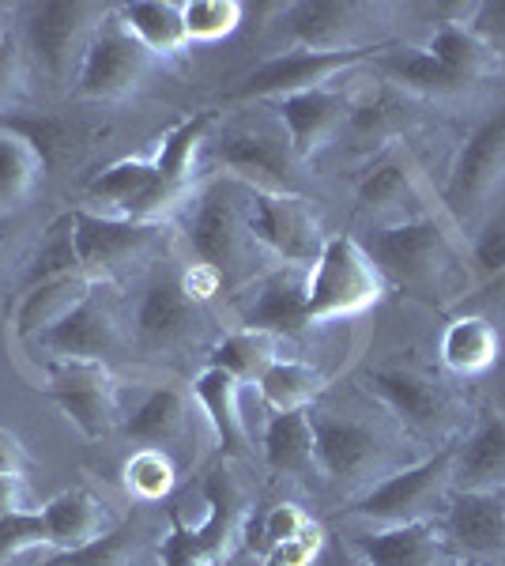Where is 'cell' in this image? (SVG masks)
Masks as SVG:
<instances>
[{
  "label": "cell",
  "mask_w": 505,
  "mask_h": 566,
  "mask_svg": "<svg viewBox=\"0 0 505 566\" xmlns=\"http://www.w3.org/2000/svg\"><path fill=\"white\" fill-rule=\"evenodd\" d=\"M27 506V480L23 476H0V517L23 514Z\"/></svg>",
  "instance_id": "49"
},
{
  "label": "cell",
  "mask_w": 505,
  "mask_h": 566,
  "mask_svg": "<svg viewBox=\"0 0 505 566\" xmlns=\"http://www.w3.org/2000/svg\"><path fill=\"white\" fill-rule=\"evenodd\" d=\"M355 95L336 84L302 91V95L280 98L275 103V117H280L283 133H287L291 148L302 163L317 159L320 151H328L339 140V133L347 129Z\"/></svg>",
  "instance_id": "17"
},
{
  "label": "cell",
  "mask_w": 505,
  "mask_h": 566,
  "mask_svg": "<svg viewBox=\"0 0 505 566\" xmlns=\"http://www.w3.org/2000/svg\"><path fill=\"white\" fill-rule=\"evenodd\" d=\"M453 458H456V446H445L434 458L389 472V476L374 483L355 502L351 517L374 528L434 522L438 514H445L449 495H453Z\"/></svg>",
  "instance_id": "5"
},
{
  "label": "cell",
  "mask_w": 505,
  "mask_h": 566,
  "mask_svg": "<svg viewBox=\"0 0 505 566\" xmlns=\"http://www.w3.org/2000/svg\"><path fill=\"white\" fill-rule=\"evenodd\" d=\"M215 163L223 178H234L256 193H298L302 159L291 148L283 125H234L215 140Z\"/></svg>",
  "instance_id": "8"
},
{
  "label": "cell",
  "mask_w": 505,
  "mask_h": 566,
  "mask_svg": "<svg viewBox=\"0 0 505 566\" xmlns=\"http://www.w3.org/2000/svg\"><path fill=\"white\" fill-rule=\"evenodd\" d=\"M320 552H325V533H320V525H314L302 536H295V541L272 547L264 555V566H317Z\"/></svg>",
  "instance_id": "48"
},
{
  "label": "cell",
  "mask_w": 505,
  "mask_h": 566,
  "mask_svg": "<svg viewBox=\"0 0 505 566\" xmlns=\"http://www.w3.org/2000/svg\"><path fill=\"white\" fill-rule=\"evenodd\" d=\"M122 476H125V491L136 502H159V499H167L173 491V483H178V469H173L170 453L136 450L133 458L125 461Z\"/></svg>",
  "instance_id": "38"
},
{
  "label": "cell",
  "mask_w": 505,
  "mask_h": 566,
  "mask_svg": "<svg viewBox=\"0 0 505 566\" xmlns=\"http://www.w3.org/2000/svg\"><path fill=\"white\" fill-rule=\"evenodd\" d=\"M325 386L328 381L317 367H309V363H302V359H283V355L272 363L269 374L256 381L264 408H269L272 416L309 412V408L325 397Z\"/></svg>",
  "instance_id": "34"
},
{
  "label": "cell",
  "mask_w": 505,
  "mask_h": 566,
  "mask_svg": "<svg viewBox=\"0 0 505 566\" xmlns=\"http://www.w3.org/2000/svg\"><path fill=\"white\" fill-rule=\"evenodd\" d=\"M45 533H50L53 552H72V547H84L91 541H98L103 533L114 528L109 522V510L103 506V499H95L87 488H72L53 495L39 510Z\"/></svg>",
  "instance_id": "27"
},
{
  "label": "cell",
  "mask_w": 505,
  "mask_h": 566,
  "mask_svg": "<svg viewBox=\"0 0 505 566\" xmlns=\"http://www.w3.org/2000/svg\"><path fill=\"white\" fill-rule=\"evenodd\" d=\"M264 461L280 476L314 480L317 472V438H314V416L309 412H283L269 419L264 431Z\"/></svg>",
  "instance_id": "32"
},
{
  "label": "cell",
  "mask_w": 505,
  "mask_h": 566,
  "mask_svg": "<svg viewBox=\"0 0 505 566\" xmlns=\"http://www.w3.org/2000/svg\"><path fill=\"white\" fill-rule=\"evenodd\" d=\"M464 27L505 61V0H483V4H472L467 8Z\"/></svg>",
  "instance_id": "47"
},
{
  "label": "cell",
  "mask_w": 505,
  "mask_h": 566,
  "mask_svg": "<svg viewBox=\"0 0 505 566\" xmlns=\"http://www.w3.org/2000/svg\"><path fill=\"white\" fill-rule=\"evenodd\" d=\"M400 125H403V106L389 95V91H374V95H366V98L355 95L347 129L374 136V140H385V136H392Z\"/></svg>",
  "instance_id": "42"
},
{
  "label": "cell",
  "mask_w": 505,
  "mask_h": 566,
  "mask_svg": "<svg viewBox=\"0 0 505 566\" xmlns=\"http://www.w3.org/2000/svg\"><path fill=\"white\" fill-rule=\"evenodd\" d=\"M250 186L219 175L215 181L200 186L189 200V253L219 283H234L250 272V261L256 253V242L250 234Z\"/></svg>",
  "instance_id": "2"
},
{
  "label": "cell",
  "mask_w": 505,
  "mask_h": 566,
  "mask_svg": "<svg viewBox=\"0 0 505 566\" xmlns=\"http://www.w3.org/2000/svg\"><path fill=\"white\" fill-rule=\"evenodd\" d=\"M362 245L370 250L385 283H397L419 298L430 303L434 295L456 298V291L467 287L464 253L442 216H415L403 223L374 227Z\"/></svg>",
  "instance_id": "1"
},
{
  "label": "cell",
  "mask_w": 505,
  "mask_h": 566,
  "mask_svg": "<svg viewBox=\"0 0 505 566\" xmlns=\"http://www.w3.org/2000/svg\"><path fill=\"white\" fill-rule=\"evenodd\" d=\"M114 12L155 61L189 50L186 0H133V4H114Z\"/></svg>",
  "instance_id": "28"
},
{
  "label": "cell",
  "mask_w": 505,
  "mask_h": 566,
  "mask_svg": "<svg viewBox=\"0 0 505 566\" xmlns=\"http://www.w3.org/2000/svg\"><path fill=\"white\" fill-rule=\"evenodd\" d=\"M34 547H50V533L39 510H23V514L0 517V566H12ZM53 552V547H50Z\"/></svg>",
  "instance_id": "43"
},
{
  "label": "cell",
  "mask_w": 505,
  "mask_h": 566,
  "mask_svg": "<svg viewBox=\"0 0 505 566\" xmlns=\"http://www.w3.org/2000/svg\"><path fill=\"white\" fill-rule=\"evenodd\" d=\"M442 533L461 559L505 563V491H453Z\"/></svg>",
  "instance_id": "19"
},
{
  "label": "cell",
  "mask_w": 505,
  "mask_h": 566,
  "mask_svg": "<svg viewBox=\"0 0 505 566\" xmlns=\"http://www.w3.org/2000/svg\"><path fill=\"white\" fill-rule=\"evenodd\" d=\"M385 45H374V50H339V53L287 50V53H280V57L264 61L256 72H250V76L231 91V98L234 103H280V98L302 95V91L328 87V84H336L339 76L355 72L362 61H374Z\"/></svg>",
  "instance_id": "10"
},
{
  "label": "cell",
  "mask_w": 505,
  "mask_h": 566,
  "mask_svg": "<svg viewBox=\"0 0 505 566\" xmlns=\"http://www.w3.org/2000/svg\"><path fill=\"white\" fill-rule=\"evenodd\" d=\"M114 4L87 0H45L23 8V57L50 87H72L84 65V53Z\"/></svg>",
  "instance_id": "4"
},
{
  "label": "cell",
  "mask_w": 505,
  "mask_h": 566,
  "mask_svg": "<svg viewBox=\"0 0 505 566\" xmlns=\"http://www.w3.org/2000/svg\"><path fill=\"white\" fill-rule=\"evenodd\" d=\"M211 129H215V109H197L192 117L173 125L151 155L159 178L189 200L197 193V189H192V178H197V163H200V151L208 148Z\"/></svg>",
  "instance_id": "30"
},
{
  "label": "cell",
  "mask_w": 505,
  "mask_h": 566,
  "mask_svg": "<svg viewBox=\"0 0 505 566\" xmlns=\"http://www.w3.org/2000/svg\"><path fill=\"white\" fill-rule=\"evenodd\" d=\"M385 276L355 234H328L325 250L306 269V322H351L385 298Z\"/></svg>",
  "instance_id": "3"
},
{
  "label": "cell",
  "mask_w": 505,
  "mask_h": 566,
  "mask_svg": "<svg viewBox=\"0 0 505 566\" xmlns=\"http://www.w3.org/2000/svg\"><path fill=\"white\" fill-rule=\"evenodd\" d=\"M20 234H23V219L12 216V212H0V264L12 258L15 242H20Z\"/></svg>",
  "instance_id": "51"
},
{
  "label": "cell",
  "mask_w": 505,
  "mask_h": 566,
  "mask_svg": "<svg viewBox=\"0 0 505 566\" xmlns=\"http://www.w3.org/2000/svg\"><path fill=\"white\" fill-rule=\"evenodd\" d=\"M98 280H91L87 272H72V276H57V280H42L34 287H27L20 314H15V333L23 340H39L42 333H50L53 325L64 322L84 298L95 291Z\"/></svg>",
  "instance_id": "29"
},
{
  "label": "cell",
  "mask_w": 505,
  "mask_h": 566,
  "mask_svg": "<svg viewBox=\"0 0 505 566\" xmlns=\"http://www.w3.org/2000/svg\"><path fill=\"white\" fill-rule=\"evenodd\" d=\"M140 536L133 525H114L98 541L84 547H72V552H53V559L45 566H133Z\"/></svg>",
  "instance_id": "37"
},
{
  "label": "cell",
  "mask_w": 505,
  "mask_h": 566,
  "mask_svg": "<svg viewBox=\"0 0 505 566\" xmlns=\"http://www.w3.org/2000/svg\"><path fill=\"white\" fill-rule=\"evenodd\" d=\"M453 491H505V412H486L456 446Z\"/></svg>",
  "instance_id": "24"
},
{
  "label": "cell",
  "mask_w": 505,
  "mask_h": 566,
  "mask_svg": "<svg viewBox=\"0 0 505 566\" xmlns=\"http://www.w3.org/2000/svg\"><path fill=\"white\" fill-rule=\"evenodd\" d=\"M72 272H84L80 269V258H76V245H72V219L61 216L50 231L42 234V245L31 261V287L42 280H57V276H72Z\"/></svg>",
  "instance_id": "41"
},
{
  "label": "cell",
  "mask_w": 505,
  "mask_h": 566,
  "mask_svg": "<svg viewBox=\"0 0 505 566\" xmlns=\"http://www.w3.org/2000/svg\"><path fill=\"white\" fill-rule=\"evenodd\" d=\"M151 69L155 57L128 34V27L117 20V12H109L84 53L76 95L87 98V103H122V98L136 95L148 84Z\"/></svg>",
  "instance_id": "9"
},
{
  "label": "cell",
  "mask_w": 505,
  "mask_h": 566,
  "mask_svg": "<svg viewBox=\"0 0 505 566\" xmlns=\"http://www.w3.org/2000/svg\"><path fill=\"white\" fill-rule=\"evenodd\" d=\"M192 427V392L178 386H155L148 397L136 405V412L128 416L125 434L128 442H136L140 450H162L181 442Z\"/></svg>",
  "instance_id": "25"
},
{
  "label": "cell",
  "mask_w": 505,
  "mask_h": 566,
  "mask_svg": "<svg viewBox=\"0 0 505 566\" xmlns=\"http://www.w3.org/2000/svg\"><path fill=\"white\" fill-rule=\"evenodd\" d=\"M208 314L204 298L189 287L181 272H159L140 291V303L133 314V344L155 355L186 352L204 336Z\"/></svg>",
  "instance_id": "7"
},
{
  "label": "cell",
  "mask_w": 505,
  "mask_h": 566,
  "mask_svg": "<svg viewBox=\"0 0 505 566\" xmlns=\"http://www.w3.org/2000/svg\"><path fill=\"white\" fill-rule=\"evenodd\" d=\"M242 0H186V34L192 42H219L242 27Z\"/></svg>",
  "instance_id": "40"
},
{
  "label": "cell",
  "mask_w": 505,
  "mask_h": 566,
  "mask_svg": "<svg viewBox=\"0 0 505 566\" xmlns=\"http://www.w3.org/2000/svg\"><path fill=\"white\" fill-rule=\"evenodd\" d=\"M328 566H362V563L351 559V555H336V559H328Z\"/></svg>",
  "instance_id": "53"
},
{
  "label": "cell",
  "mask_w": 505,
  "mask_h": 566,
  "mask_svg": "<svg viewBox=\"0 0 505 566\" xmlns=\"http://www.w3.org/2000/svg\"><path fill=\"white\" fill-rule=\"evenodd\" d=\"M275 359H280V336L261 333V328H234V333H227L223 340L211 348L208 367L234 374L242 386H250V381L256 386Z\"/></svg>",
  "instance_id": "36"
},
{
  "label": "cell",
  "mask_w": 505,
  "mask_h": 566,
  "mask_svg": "<svg viewBox=\"0 0 505 566\" xmlns=\"http://www.w3.org/2000/svg\"><path fill=\"white\" fill-rule=\"evenodd\" d=\"M192 400L204 412L215 442L234 458H245L250 453V427L242 416V381L219 367H204L192 381Z\"/></svg>",
  "instance_id": "23"
},
{
  "label": "cell",
  "mask_w": 505,
  "mask_h": 566,
  "mask_svg": "<svg viewBox=\"0 0 505 566\" xmlns=\"http://www.w3.org/2000/svg\"><path fill=\"white\" fill-rule=\"evenodd\" d=\"M27 469V453L12 434L0 431V476H23Z\"/></svg>",
  "instance_id": "50"
},
{
  "label": "cell",
  "mask_w": 505,
  "mask_h": 566,
  "mask_svg": "<svg viewBox=\"0 0 505 566\" xmlns=\"http://www.w3.org/2000/svg\"><path fill=\"white\" fill-rule=\"evenodd\" d=\"M45 155L20 125H0V212H15L34 197L45 178Z\"/></svg>",
  "instance_id": "31"
},
{
  "label": "cell",
  "mask_w": 505,
  "mask_h": 566,
  "mask_svg": "<svg viewBox=\"0 0 505 566\" xmlns=\"http://www.w3.org/2000/svg\"><path fill=\"white\" fill-rule=\"evenodd\" d=\"M385 15L381 4H355V0H302L287 8V34L291 50H317V53H339V50H374V31Z\"/></svg>",
  "instance_id": "15"
},
{
  "label": "cell",
  "mask_w": 505,
  "mask_h": 566,
  "mask_svg": "<svg viewBox=\"0 0 505 566\" xmlns=\"http://www.w3.org/2000/svg\"><path fill=\"white\" fill-rule=\"evenodd\" d=\"M27 57L20 39L0 45V109H12L27 98Z\"/></svg>",
  "instance_id": "45"
},
{
  "label": "cell",
  "mask_w": 505,
  "mask_h": 566,
  "mask_svg": "<svg viewBox=\"0 0 505 566\" xmlns=\"http://www.w3.org/2000/svg\"><path fill=\"white\" fill-rule=\"evenodd\" d=\"M317 522L306 514L302 506H295V502H275L272 510H264L261 517L253 522H245V533H253L250 536V547L256 555H269L272 547H280V544H287V541H295V536H302L306 528H314Z\"/></svg>",
  "instance_id": "39"
},
{
  "label": "cell",
  "mask_w": 505,
  "mask_h": 566,
  "mask_svg": "<svg viewBox=\"0 0 505 566\" xmlns=\"http://www.w3.org/2000/svg\"><path fill=\"white\" fill-rule=\"evenodd\" d=\"M314 416V438H317V472L339 491H355L381 483L385 461H389V446L378 427H370L358 416L325 412V408H309ZM362 491V495H366Z\"/></svg>",
  "instance_id": "6"
},
{
  "label": "cell",
  "mask_w": 505,
  "mask_h": 566,
  "mask_svg": "<svg viewBox=\"0 0 505 566\" xmlns=\"http://www.w3.org/2000/svg\"><path fill=\"white\" fill-rule=\"evenodd\" d=\"M42 392L91 442L106 438L117 427V419H122V392H117V378L109 374L106 363L53 359Z\"/></svg>",
  "instance_id": "14"
},
{
  "label": "cell",
  "mask_w": 505,
  "mask_h": 566,
  "mask_svg": "<svg viewBox=\"0 0 505 566\" xmlns=\"http://www.w3.org/2000/svg\"><path fill=\"white\" fill-rule=\"evenodd\" d=\"M72 219V245H76L80 269L91 280H106L114 272L128 269L133 261H144L167 223H140V219L91 212V208H76L69 212Z\"/></svg>",
  "instance_id": "13"
},
{
  "label": "cell",
  "mask_w": 505,
  "mask_h": 566,
  "mask_svg": "<svg viewBox=\"0 0 505 566\" xmlns=\"http://www.w3.org/2000/svg\"><path fill=\"white\" fill-rule=\"evenodd\" d=\"M355 200H358V208L381 216L378 227L427 216V212H419V205H422V167H419L415 151L403 148V144L381 151L378 159H374L370 167L358 175Z\"/></svg>",
  "instance_id": "18"
},
{
  "label": "cell",
  "mask_w": 505,
  "mask_h": 566,
  "mask_svg": "<svg viewBox=\"0 0 505 566\" xmlns=\"http://www.w3.org/2000/svg\"><path fill=\"white\" fill-rule=\"evenodd\" d=\"M159 566H219V555L200 541L197 528L181 525L173 517L170 533L159 544Z\"/></svg>",
  "instance_id": "44"
},
{
  "label": "cell",
  "mask_w": 505,
  "mask_h": 566,
  "mask_svg": "<svg viewBox=\"0 0 505 566\" xmlns=\"http://www.w3.org/2000/svg\"><path fill=\"white\" fill-rule=\"evenodd\" d=\"M378 69H381V76L389 80L397 91H408V95H415V98H434V103H449V98H461L467 95V91H475L472 84H464L461 76H453L442 61H434L427 50H385L378 53Z\"/></svg>",
  "instance_id": "26"
},
{
  "label": "cell",
  "mask_w": 505,
  "mask_h": 566,
  "mask_svg": "<svg viewBox=\"0 0 505 566\" xmlns=\"http://www.w3.org/2000/svg\"><path fill=\"white\" fill-rule=\"evenodd\" d=\"M39 344L64 363H109L133 348V328H125L106 280H98L84 303L50 333H42Z\"/></svg>",
  "instance_id": "12"
},
{
  "label": "cell",
  "mask_w": 505,
  "mask_h": 566,
  "mask_svg": "<svg viewBox=\"0 0 505 566\" xmlns=\"http://www.w3.org/2000/svg\"><path fill=\"white\" fill-rule=\"evenodd\" d=\"M242 328H261L280 340L306 333V269L280 264L275 272L256 280L250 303L242 306Z\"/></svg>",
  "instance_id": "22"
},
{
  "label": "cell",
  "mask_w": 505,
  "mask_h": 566,
  "mask_svg": "<svg viewBox=\"0 0 505 566\" xmlns=\"http://www.w3.org/2000/svg\"><path fill=\"white\" fill-rule=\"evenodd\" d=\"M472 269L483 280L505 276V219H494L491 227H483V234L472 242Z\"/></svg>",
  "instance_id": "46"
},
{
  "label": "cell",
  "mask_w": 505,
  "mask_h": 566,
  "mask_svg": "<svg viewBox=\"0 0 505 566\" xmlns=\"http://www.w3.org/2000/svg\"><path fill=\"white\" fill-rule=\"evenodd\" d=\"M505 186V106L464 140L449 170L445 200L456 216H475Z\"/></svg>",
  "instance_id": "16"
},
{
  "label": "cell",
  "mask_w": 505,
  "mask_h": 566,
  "mask_svg": "<svg viewBox=\"0 0 505 566\" xmlns=\"http://www.w3.org/2000/svg\"><path fill=\"white\" fill-rule=\"evenodd\" d=\"M351 552L362 566H464L438 522L370 528L355 536Z\"/></svg>",
  "instance_id": "20"
},
{
  "label": "cell",
  "mask_w": 505,
  "mask_h": 566,
  "mask_svg": "<svg viewBox=\"0 0 505 566\" xmlns=\"http://www.w3.org/2000/svg\"><path fill=\"white\" fill-rule=\"evenodd\" d=\"M8 15H12V12H8V8L0 4V45H4L8 39H12V31H8Z\"/></svg>",
  "instance_id": "52"
},
{
  "label": "cell",
  "mask_w": 505,
  "mask_h": 566,
  "mask_svg": "<svg viewBox=\"0 0 505 566\" xmlns=\"http://www.w3.org/2000/svg\"><path fill=\"white\" fill-rule=\"evenodd\" d=\"M422 50H427L434 61H442L453 76H461L464 84H472V87H480V84H486V80H494V76H502V69H505V61L498 57V53H494L483 39H475L464 23L434 27V34H430Z\"/></svg>",
  "instance_id": "33"
},
{
  "label": "cell",
  "mask_w": 505,
  "mask_h": 566,
  "mask_svg": "<svg viewBox=\"0 0 505 566\" xmlns=\"http://www.w3.org/2000/svg\"><path fill=\"white\" fill-rule=\"evenodd\" d=\"M366 389L415 434H442L453 423V408H449L445 389L415 370H403V367L374 370L366 378Z\"/></svg>",
  "instance_id": "21"
},
{
  "label": "cell",
  "mask_w": 505,
  "mask_h": 566,
  "mask_svg": "<svg viewBox=\"0 0 505 566\" xmlns=\"http://www.w3.org/2000/svg\"><path fill=\"white\" fill-rule=\"evenodd\" d=\"M502 355V336L486 317H456L442 333V363L461 378L491 370Z\"/></svg>",
  "instance_id": "35"
},
{
  "label": "cell",
  "mask_w": 505,
  "mask_h": 566,
  "mask_svg": "<svg viewBox=\"0 0 505 566\" xmlns=\"http://www.w3.org/2000/svg\"><path fill=\"white\" fill-rule=\"evenodd\" d=\"M250 234L256 250L272 253L291 269H309L328 239L314 200L302 193H256V189L250 197Z\"/></svg>",
  "instance_id": "11"
}]
</instances>
